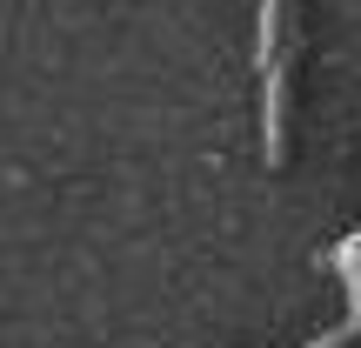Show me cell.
Wrapping results in <instances>:
<instances>
[{
    "mask_svg": "<svg viewBox=\"0 0 361 348\" xmlns=\"http://www.w3.org/2000/svg\"><path fill=\"white\" fill-rule=\"evenodd\" d=\"M348 342V328H335V335H322V342H301V348H341Z\"/></svg>",
    "mask_w": 361,
    "mask_h": 348,
    "instance_id": "2",
    "label": "cell"
},
{
    "mask_svg": "<svg viewBox=\"0 0 361 348\" xmlns=\"http://www.w3.org/2000/svg\"><path fill=\"white\" fill-rule=\"evenodd\" d=\"M255 74H261V161H288V80H295V7L268 0L255 13Z\"/></svg>",
    "mask_w": 361,
    "mask_h": 348,
    "instance_id": "1",
    "label": "cell"
}]
</instances>
